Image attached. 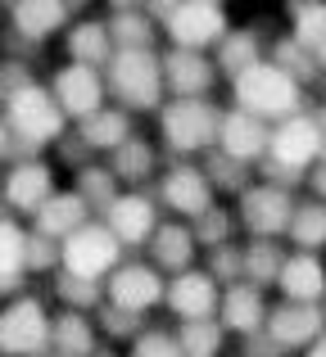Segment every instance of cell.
Here are the masks:
<instances>
[{"label": "cell", "instance_id": "cell-1", "mask_svg": "<svg viewBox=\"0 0 326 357\" xmlns=\"http://www.w3.org/2000/svg\"><path fill=\"white\" fill-rule=\"evenodd\" d=\"M45 344V321H41V307L23 303L0 321V353L9 357H36Z\"/></svg>", "mask_w": 326, "mask_h": 357}, {"label": "cell", "instance_id": "cell-2", "mask_svg": "<svg viewBox=\"0 0 326 357\" xmlns=\"http://www.w3.org/2000/svg\"><path fill=\"white\" fill-rule=\"evenodd\" d=\"M64 258H68V267H77V271H100L109 258H114V240H109L105 231H82V236L68 240Z\"/></svg>", "mask_w": 326, "mask_h": 357}, {"label": "cell", "instance_id": "cell-3", "mask_svg": "<svg viewBox=\"0 0 326 357\" xmlns=\"http://www.w3.org/2000/svg\"><path fill=\"white\" fill-rule=\"evenodd\" d=\"M18 262H23V236L9 222H0V285H14Z\"/></svg>", "mask_w": 326, "mask_h": 357}, {"label": "cell", "instance_id": "cell-4", "mask_svg": "<svg viewBox=\"0 0 326 357\" xmlns=\"http://www.w3.org/2000/svg\"><path fill=\"white\" fill-rule=\"evenodd\" d=\"M64 9H18V23H41V32H50V18H59Z\"/></svg>", "mask_w": 326, "mask_h": 357}]
</instances>
